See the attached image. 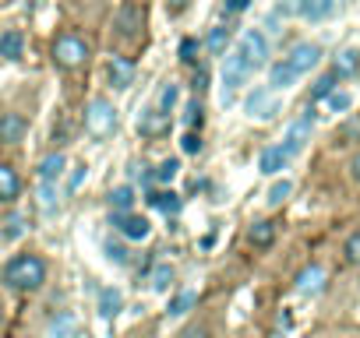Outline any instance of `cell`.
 Here are the masks:
<instances>
[{
    "label": "cell",
    "mask_w": 360,
    "mask_h": 338,
    "mask_svg": "<svg viewBox=\"0 0 360 338\" xmlns=\"http://www.w3.org/2000/svg\"><path fill=\"white\" fill-rule=\"evenodd\" d=\"M145 22H148V8H145V4H138V0H124L113 25H117V36H120V39L134 43V39H141Z\"/></svg>",
    "instance_id": "4"
},
{
    "label": "cell",
    "mask_w": 360,
    "mask_h": 338,
    "mask_svg": "<svg viewBox=\"0 0 360 338\" xmlns=\"http://www.w3.org/2000/svg\"><path fill=\"white\" fill-rule=\"evenodd\" d=\"M251 74H255V71L248 67V60H244V57L233 50V53L226 57V64H223V85H226V92H223V102H230V99H233V92H237V88H244Z\"/></svg>",
    "instance_id": "6"
},
{
    "label": "cell",
    "mask_w": 360,
    "mask_h": 338,
    "mask_svg": "<svg viewBox=\"0 0 360 338\" xmlns=\"http://www.w3.org/2000/svg\"><path fill=\"white\" fill-rule=\"evenodd\" d=\"M335 81H339V78H335L332 71H328V74H321V78L314 81V88H311V102H318V99H328V95L335 92Z\"/></svg>",
    "instance_id": "31"
},
{
    "label": "cell",
    "mask_w": 360,
    "mask_h": 338,
    "mask_svg": "<svg viewBox=\"0 0 360 338\" xmlns=\"http://www.w3.org/2000/svg\"><path fill=\"white\" fill-rule=\"evenodd\" d=\"M106 74H110V85L117 88V92H124V88H131L134 85V64L127 60V57H110V64H106Z\"/></svg>",
    "instance_id": "16"
},
{
    "label": "cell",
    "mask_w": 360,
    "mask_h": 338,
    "mask_svg": "<svg viewBox=\"0 0 360 338\" xmlns=\"http://www.w3.org/2000/svg\"><path fill=\"white\" fill-rule=\"evenodd\" d=\"M50 334H53V338H78V320H75V313H60V317L53 320Z\"/></svg>",
    "instance_id": "28"
},
{
    "label": "cell",
    "mask_w": 360,
    "mask_h": 338,
    "mask_svg": "<svg viewBox=\"0 0 360 338\" xmlns=\"http://www.w3.org/2000/svg\"><path fill=\"white\" fill-rule=\"evenodd\" d=\"M82 180H85V165H78V169H75V177H71V184H68V187H71V191H78V184H82Z\"/></svg>",
    "instance_id": "48"
},
{
    "label": "cell",
    "mask_w": 360,
    "mask_h": 338,
    "mask_svg": "<svg viewBox=\"0 0 360 338\" xmlns=\"http://www.w3.org/2000/svg\"><path fill=\"white\" fill-rule=\"evenodd\" d=\"M286 64L297 71V74H311L318 64H321V46L318 43H297L286 57Z\"/></svg>",
    "instance_id": "10"
},
{
    "label": "cell",
    "mask_w": 360,
    "mask_h": 338,
    "mask_svg": "<svg viewBox=\"0 0 360 338\" xmlns=\"http://www.w3.org/2000/svg\"><path fill=\"white\" fill-rule=\"evenodd\" d=\"M226 46H230V29H226V25H219V29H212V32L205 36V50H209L212 57H223Z\"/></svg>",
    "instance_id": "26"
},
{
    "label": "cell",
    "mask_w": 360,
    "mask_h": 338,
    "mask_svg": "<svg viewBox=\"0 0 360 338\" xmlns=\"http://www.w3.org/2000/svg\"><path fill=\"white\" fill-rule=\"evenodd\" d=\"M332 74H335L339 81H353V78L360 74V50H356V46L339 50L335 60H332Z\"/></svg>",
    "instance_id": "15"
},
{
    "label": "cell",
    "mask_w": 360,
    "mask_h": 338,
    "mask_svg": "<svg viewBox=\"0 0 360 338\" xmlns=\"http://www.w3.org/2000/svg\"><path fill=\"white\" fill-rule=\"evenodd\" d=\"M311 130H314V113L307 109V113H300L293 123H290V130H286V141H283V148L290 151V155H297L304 144H307V137H311Z\"/></svg>",
    "instance_id": "11"
},
{
    "label": "cell",
    "mask_w": 360,
    "mask_h": 338,
    "mask_svg": "<svg viewBox=\"0 0 360 338\" xmlns=\"http://www.w3.org/2000/svg\"><path fill=\"white\" fill-rule=\"evenodd\" d=\"M191 88H195V95H202V92L209 88V67H205V64H198V67H195V78H191Z\"/></svg>",
    "instance_id": "41"
},
{
    "label": "cell",
    "mask_w": 360,
    "mask_h": 338,
    "mask_svg": "<svg viewBox=\"0 0 360 338\" xmlns=\"http://www.w3.org/2000/svg\"><path fill=\"white\" fill-rule=\"evenodd\" d=\"M180 148H184L188 155H198V151L205 148V144H202V134H198V130H188L184 137H180Z\"/></svg>",
    "instance_id": "39"
},
{
    "label": "cell",
    "mask_w": 360,
    "mask_h": 338,
    "mask_svg": "<svg viewBox=\"0 0 360 338\" xmlns=\"http://www.w3.org/2000/svg\"><path fill=\"white\" fill-rule=\"evenodd\" d=\"M29 134V120L22 113H4L0 116V144H22Z\"/></svg>",
    "instance_id": "13"
},
{
    "label": "cell",
    "mask_w": 360,
    "mask_h": 338,
    "mask_svg": "<svg viewBox=\"0 0 360 338\" xmlns=\"http://www.w3.org/2000/svg\"><path fill=\"white\" fill-rule=\"evenodd\" d=\"M290 194H293V184H290V180H276V184L269 187V198H265V201H269V208H279Z\"/></svg>",
    "instance_id": "32"
},
{
    "label": "cell",
    "mask_w": 360,
    "mask_h": 338,
    "mask_svg": "<svg viewBox=\"0 0 360 338\" xmlns=\"http://www.w3.org/2000/svg\"><path fill=\"white\" fill-rule=\"evenodd\" d=\"M300 4H304V0H276V15H283V18L300 15Z\"/></svg>",
    "instance_id": "43"
},
{
    "label": "cell",
    "mask_w": 360,
    "mask_h": 338,
    "mask_svg": "<svg viewBox=\"0 0 360 338\" xmlns=\"http://www.w3.org/2000/svg\"><path fill=\"white\" fill-rule=\"evenodd\" d=\"M342 254H346V261H349V264H360V233L346 236V247H342Z\"/></svg>",
    "instance_id": "40"
},
{
    "label": "cell",
    "mask_w": 360,
    "mask_h": 338,
    "mask_svg": "<svg viewBox=\"0 0 360 338\" xmlns=\"http://www.w3.org/2000/svg\"><path fill=\"white\" fill-rule=\"evenodd\" d=\"M290 158H293V155H290L283 144H269V148L262 151V158H258V169H262L265 177H276V173H283V169H286Z\"/></svg>",
    "instance_id": "17"
},
{
    "label": "cell",
    "mask_w": 360,
    "mask_h": 338,
    "mask_svg": "<svg viewBox=\"0 0 360 338\" xmlns=\"http://www.w3.org/2000/svg\"><path fill=\"white\" fill-rule=\"evenodd\" d=\"M237 53L248 60V67H251V71L265 67V60H269V39H265V32L248 29V32L237 39Z\"/></svg>",
    "instance_id": "5"
},
{
    "label": "cell",
    "mask_w": 360,
    "mask_h": 338,
    "mask_svg": "<svg viewBox=\"0 0 360 338\" xmlns=\"http://www.w3.org/2000/svg\"><path fill=\"white\" fill-rule=\"evenodd\" d=\"M198 50H202V43L195 36H188L184 43H180V60H184L188 67H198Z\"/></svg>",
    "instance_id": "33"
},
{
    "label": "cell",
    "mask_w": 360,
    "mask_h": 338,
    "mask_svg": "<svg viewBox=\"0 0 360 338\" xmlns=\"http://www.w3.org/2000/svg\"><path fill=\"white\" fill-rule=\"evenodd\" d=\"M166 8H169V15H180L188 8V0H166Z\"/></svg>",
    "instance_id": "47"
},
{
    "label": "cell",
    "mask_w": 360,
    "mask_h": 338,
    "mask_svg": "<svg viewBox=\"0 0 360 338\" xmlns=\"http://www.w3.org/2000/svg\"><path fill=\"white\" fill-rule=\"evenodd\" d=\"M176 99H180V88H176L173 81L159 88V109H173V106H176Z\"/></svg>",
    "instance_id": "38"
},
{
    "label": "cell",
    "mask_w": 360,
    "mask_h": 338,
    "mask_svg": "<svg viewBox=\"0 0 360 338\" xmlns=\"http://www.w3.org/2000/svg\"><path fill=\"white\" fill-rule=\"evenodd\" d=\"M251 4V0H226V8H223V15H240L244 8Z\"/></svg>",
    "instance_id": "44"
},
{
    "label": "cell",
    "mask_w": 360,
    "mask_h": 338,
    "mask_svg": "<svg viewBox=\"0 0 360 338\" xmlns=\"http://www.w3.org/2000/svg\"><path fill=\"white\" fill-rule=\"evenodd\" d=\"M25 53V36L18 29H8L4 36H0V57L4 60H22Z\"/></svg>",
    "instance_id": "22"
},
{
    "label": "cell",
    "mask_w": 360,
    "mask_h": 338,
    "mask_svg": "<svg viewBox=\"0 0 360 338\" xmlns=\"http://www.w3.org/2000/svg\"><path fill=\"white\" fill-rule=\"evenodd\" d=\"M349 173H353V180L360 184V151L353 155V162H349Z\"/></svg>",
    "instance_id": "49"
},
{
    "label": "cell",
    "mask_w": 360,
    "mask_h": 338,
    "mask_svg": "<svg viewBox=\"0 0 360 338\" xmlns=\"http://www.w3.org/2000/svg\"><path fill=\"white\" fill-rule=\"evenodd\" d=\"M39 205L46 212H53V205H57V180H39Z\"/></svg>",
    "instance_id": "36"
},
{
    "label": "cell",
    "mask_w": 360,
    "mask_h": 338,
    "mask_svg": "<svg viewBox=\"0 0 360 338\" xmlns=\"http://www.w3.org/2000/svg\"><path fill=\"white\" fill-rule=\"evenodd\" d=\"M96 310H99V317H117L120 310H124V292L120 289H113V285H106V289H99V303H96Z\"/></svg>",
    "instance_id": "21"
},
{
    "label": "cell",
    "mask_w": 360,
    "mask_h": 338,
    "mask_svg": "<svg viewBox=\"0 0 360 338\" xmlns=\"http://www.w3.org/2000/svg\"><path fill=\"white\" fill-rule=\"evenodd\" d=\"M25 222H29V219H25L22 212H11V215L4 219V229H0V233H4V240H18V236L25 233Z\"/></svg>",
    "instance_id": "30"
},
{
    "label": "cell",
    "mask_w": 360,
    "mask_h": 338,
    "mask_svg": "<svg viewBox=\"0 0 360 338\" xmlns=\"http://www.w3.org/2000/svg\"><path fill=\"white\" fill-rule=\"evenodd\" d=\"M138 134L141 137H148V141H155V137H166L169 134V127H173V116H169V109H159V106H152V109H141L138 113Z\"/></svg>",
    "instance_id": "7"
},
{
    "label": "cell",
    "mask_w": 360,
    "mask_h": 338,
    "mask_svg": "<svg viewBox=\"0 0 360 338\" xmlns=\"http://www.w3.org/2000/svg\"><path fill=\"white\" fill-rule=\"evenodd\" d=\"M103 250H106V261H113V264H127L131 261V250L124 243H117V240H106Z\"/></svg>",
    "instance_id": "34"
},
{
    "label": "cell",
    "mask_w": 360,
    "mask_h": 338,
    "mask_svg": "<svg viewBox=\"0 0 360 338\" xmlns=\"http://www.w3.org/2000/svg\"><path fill=\"white\" fill-rule=\"evenodd\" d=\"M195 303H198V292H191V289H188V292H176V296L169 299L166 313H169V317H180V313H188Z\"/></svg>",
    "instance_id": "27"
},
{
    "label": "cell",
    "mask_w": 360,
    "mask_h": 338,
    "mask_svg": "<svg viewBox=\"0 0 360 338\" xmlns=\"http://www.w3.org/2000/svg\"><path fill=\"white\" fill-rule=\"evenodd\" d=\"M349 106H353V99H349L346 92H332V95H328V109H332V113H346Z\"/></svg>",
    "instance_id": "42"
},
{
    "label": "cell",
    "mask_w": 360,
    "mask_h": 338,
    "mask_svg": "<svg viewBox=\"0 0 360 338\" xmlns=\"http://www.w3.org/2000/svg\"><path fill=\"white\" fill-rule=\"evenodd\" d=\"M85 130H89L96 141H103V137H110V134L117 130V109H113L110 99L96 95V99L85 106Z\"/></svg>",
    "instance_id": "3"
},
{
    "label": "cell",
    "mask_w": 360,
    "mask_h": 338,
    "mask_svg": "<svg viewBox=\"0 0 360 338\" xmlns=\"http://www.w3.org/2000/svg\"><path fill=\"white\" fill-rule=\"evenodd\" d=\"M110 226L124 236V240H145L152 233V222L145 215H134V212H110Z\"/></svg>",
    "instance_id": "8"
},
{
    "label": "cell",
    "mask_w": 360,
    "mask_h": 338,
    "mask_svg": "<svg viewBox=\"0 0 360 338\" xmlns=\"http://www.w3.org/2000/svg\"><path fill=\"white\" fill-rule=\"evenodd\" d=\"M180 173V158H162L155 169H152V177H155V184H173V177Z\"/></svg>",
    "instance_id": "29"
},
{
    "label": "cell",
    "mask_w": 360,
    "mask_h": 338,
    "mask_svg": "<svg viewBox=\"0 0 360 338\" xmlns=\"http://www.w3.org/2000/svg\"><path fill=\"white\" fill-rule=\"evenodd\" d=\"M248 243H251L255 250H269V247L276 243V222H269V219H258V222L248 229Z\"/></svg>",
    "instance_id": "19"
},
{
    "label": "cell",
    "mask_w": 360,
    "mask_h": 338,
    "mask_svg": "<svg viewBox=\"0 0 360 338\" xmlns=\"http://www.w3.org/2000/svg\"><path fill=\"white\" fill-rule=\"evenodd\" d=\"M134 208V187L120 184L110 191V212H131Z\"/></svg>",
    "instance_id": "25"
},
{
    "label": "cell",
    "mask_w": 360,
    "mask_h": 338,
    "mask_svg": "<svg viewBox=\"0 0 360 338\" xmlns=\"http://www.w3.org/2000/svg\"><path fill=\"white\" fill-rule=\"evenodd\" d=\"M184 120H188V127H191V130H195V127L202 130V123H205V109H202V102H198V99H191V102L184 106Z\"/></svg>",
    "instance_id": "35"
},
{
    "label": "cell",
    "mask_w": 360,
    "mask_h": 338,
    "mask_svg": "<svg viewBox=\"0 0 360 338\" xmlns=\"http://www.w3.org/2000/svg\"><path fill=\"white\" fill-rule=\"evenodd\" d=\"M325 282H328L325 268H321V264H307V268H300V271H297L293 289H297L300 296H314V292H321V289H325Z\"/></svg>",
    "instance_id": "12"
},
{
    "label": "cell",
    "mask_w": 360,
    "mask_h": 338,
    "mask_svg": "<svg viewBox=\"0 0 360 338\" xmlns=\"http://www.w3.org/2000/svg\"><path fill=\"white\" fill-rule=\"evenodd\" d=\"M145 201H148L152 208L166 212V215H180V208H184V198L173 194V191H148V194H145Z\"/></svg>",
    "instance_id": "20"
},
{
    "label": "cell",
    "mask_w": 360,
    "mask_h": 338,
    "mask_svg": "<svg viewBox=\"0 0 360 338\" xmlns=\"http://www.w3.org/2000/svg\"><path fill=\"white\" fill-rule=\"evenodd\" d=\"M180 338H209V331L205 327H184V334Z\"/></svg>",
    "instance_id": "45"
},
{
    "label": "cell",
    "mask_w": 360,
    "mask_h": 338,
    "mask_svg": "<svg viewBox=\"0 0 360 338\" xmlns=\"http://www.w3.org/2000/svg\"><path fill=\"white\" fill-rule=\"evenodd\" d=\"M342 137H360V120H356V123L349 120V123L342 127Z\"/></svg>",
    "instance_id": "46"
},
{
    "label": "cell",
    "mask_w": 360,
    "mask_h": 338,
    "mask_svg": "<svg viewBox=\"0 0 360 338\" xmlns=\"http://www.w3.org/2000/svg\"><path fill=\"white\" fill-rule=\"evenodd\" d=\"M244 109H248V116H255V120H272V116L279 113V99H276L272 88H255V92H248Z\"/></svg>",
    "instance_id": "9"
},
{
    "label": "cell",
    "mask_w": 360,
    "mask_h": 338,
    "mask_svg": "<svg viewBox=\"0 0 360 338\" xmlns=\"http://www.w3.org/2000/svg\"><path fill=\"white\" fill-rule=\"evenodd\" d=\"M22 198V177L11 162H0V205H15Z\"/></svg>",
    "instance_id": "14"
},
{
    "label": "cell",
    "mask_w": 360,
    "mask_h": 338,
    "mask_svg": "<svg viewBox=\"0 0 360 338\" xmlns=\"http://www.w3.org/2000/svg\"><path fill=\"white\" fill-rule=\"evenodd\" d=\"M25 8H29V11H36V8H39V0H25Z\"/></svg>",
    "instance_id": "50"
},
{
    "label": "cell",
    "mask_w": 360,
    "mask_h": 338,
    "mask_svg": "<svg viewBox=\"0 0 360 338\" xmlns=\"http://www.w3.org/2000/svg\"><path fill=\"white\" fill-rule=\"evenodd\" d=\"M300 15H304L307 22H325V18L335 15V0H304Z\"/></svg>",
    "instance_id": "24"
},
{
    "label": "cell",
    "mask_w": 360,
    "mask_h": 338,
    "mask_svg": "<svg viewBox=\"0 0 360 338\" xmlns=\"http://www.w3.org/2000/svg\"><path fill=\"white\" fill-rule=\"evenodd\" d=\"M297 78H300V74L286 64V57H283V60H276V64L269 67V88H272V92H283V88L297 85Z\"/></svg>",
    "instance_id": "18"
},
{
    "label": "cell",
    "mask_w": 360,
    "mask_h": 338,
    "mask_svg": "<svg viewBox=\"0 0 360 338\" xmlns=\"http://www.w3.org/2000/svg\"><path fill=\"white\" fill-rule=\"evenodd\" d=\"M4 285L15 292H39L46 285V261L39 254H18L4 264Z\"/></svg>",
    "instance_id": "1"
},
{
    "label": "cell",
    "mask_w": 360,
    "mask_h": 338,
    "mask_svg": "<svg viewBox=\"0 0 360 338\" xmlns=\"http://www.w3.org/2000/svg\"><path fill=\"white\" fill-rule=\"evenodd\" d=\"M64 165H68L64 151L43 155V158H39V180H60V177H64Z\"/></svg>",
    "instance_id": "23"
},
{
    "label": "cell",
    "mask_w": 360,
    "mask_h": 338,
    "mask_svg": "<svg viewBox=\"0 0 360 338\" xmlns=\"http://www.w3.org/2000/svg\"><path fill=\"white\" fill-rule=\"evenodd\" d=\"M50 60L57 64V71H78L89 64V43L78 32H60L50 43Z\"/></svg>",
    "instance_id": "2"
},
{
    "label": "cell",
    "mask_w": 360,
    "mask_h": 338,
    "mask_svg": "<svg viewBox=\"0 0 360 338\" xmlns=\"http://www.w3.org/2000/svg\"><path fill=\"white\" fill-rule=\"evenodd\" d=\"M173 275H176V271H173L169 264H159V268L152 271V289H155V292H166L169 282H173Z\"/></svg>",
    "instance_id": "37"
}]
</instances>
